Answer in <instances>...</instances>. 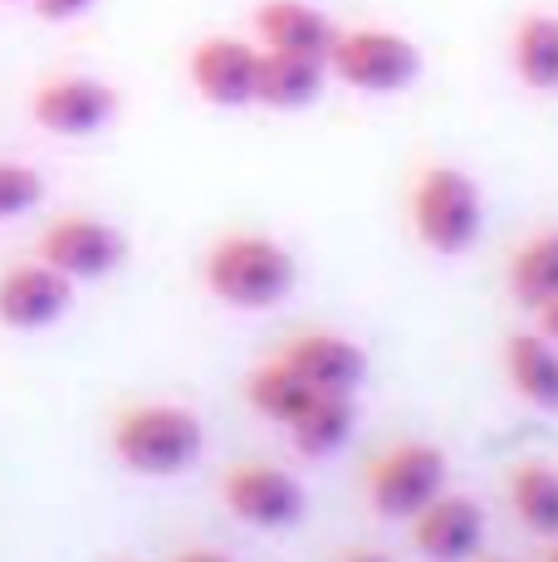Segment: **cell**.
<instances>
[{
    "label": "cell",
    "mask_w": 558,
    "mask_h": 562,
    "mask_svg": "<svg viewBox=\"0 0 558 562\" xmlns=\"http://www.w3.org/2000/svg\"><path fill=\"white\" fill-rule=\"evenodd\" d=\"M201 279H207V289L225 308L260 313L289 299V289L299 284V265L275 235L235 231L207 250Z\"/></svg>",
    "instance_id": "obj_1"
},
{
    "label": "cell",
    "mask_w": 558,
    "mask_h": 562,
    "mask_svg": "<svg viewBox=\"0 0 558 562\" xmlns=\"http://www.w3.org/2000/svg\"><path fill=\"white\" fill-rule=\"evenodd\" d=\"M109 440H113V456L133 474L167 480V474H181L201 460V450H207V426H201L197 411H187V406L147 402V406L118 411Z\"/></svg>",
    "instance_id": "obj_2"
},
{
    "label": "cell",
    "mask_w": 558,
    "mask_h": 562,
    "mask_svg": "<svg viewBox=\"0 0 558 562\" xmlns=\"http://www.w3.org/2000/svg\"><path fill=\"white\" fill-rule=\"evenodd\" d=\"M480 225H486V201L470 171L432 161L416 171L412 181V235L426 245L432 255L456 259L466 250H476Z\"/></svg>",
    "instance_id": "obj_3"
},
{
    "label": "cell",
    "mask_w": 558,
    "mask_h": 562,
    "mask_svg": "<svg viewBox=\"0 0 558 562\" xmlns=\"http://www.w3.org/2000/svg\"><path fill=\"white\" fill-rule=\"evenodd\" d=\"M324 64L338 83H348L358 93H402L422 74V49L406 35H397V30L358 25V30H338Z\"/></svg>",
    "instance_id": "obj_4"
},
{
    "label": "cell",
    "mask_w": 558,
    "mask_h": 562,
    "mask_svg": "<svg viewBox=\"0 0 558 562\" xmlns=\"http://www.w3.org/2000/svg\"><path fill=\"white\" fill-rule=\"evenodd\" d=\"M446 490V456L426 440L382 450L378 464L368 470V504L388 524H412L436 494Z\"/></svg>",
    "instance_id": "obj_5"
},
{
    "label": "cell",
    "mask_w": 558,
    "mask_h": 562,
    "mask_svg": "<svg viewBox=\"0 0 558 562\" xmlns=\"http://www.w3.org/2000/svg\"><path fill=\"white\" fill-rule=\"evenodd\" d=\"M30 117L55 137H93L118 117V89L93 74H49L30 93Z\"/></svg>",
    "instance_id": "obj_6"
},
{
    "label": "cell",
    "mask_w": 558,
    "mask_h": 562,
    "mask_svg": "<svg viewBox=\"0 0 558 562\" xmlns=\"http://www.w3.org/2000/svg\"><path fill=\"white\" fill-rule=\"evenodd\" d=\"M221 499L241 524L265 528V533H279V528H294L304 518V484L289 470L265 460H245L231 464L221 480Z\"/></svg>",
    "instance_id": "obj_7"
},
{
    "label": "cell",
    "mask_w": 558,
    "mask_h": 562,
    "mask_svg": "<svg viewBox=\"0 0 558 562\" xmlns=\"http://www.w3.org/2000/svg\"><path fill=\"white\" fill-rule=\"evenodd\" d=\"M127 255L123 231L99 215H59L40 231V259L49 269H59L69 284H83V279H109Z\"/></svg>",
    "instance_id": "obj_8"
},
{
    "label": "cell",
    "mask_w": 558,
    "mask_h": 562,
    "mask_svg": "<svg viewBox=\"0 0 558 562\" xmlns=\"http://www.w3.org/2000/svg\"><path fill=\"white\" fill-rule=\"evenodd\" d=\"M255 59L260 49L241 35H207L187 54V79L211 108H250L255 103Z\"/></svg>",
    "instance_id": "obj_9"
},
{
    "label": "cell",
    "mask_w": 558,
    "mask_h": 562,
    "mask_svg": "<svg viewBox=\"0 0 558 562\" xmlns=\"http://www.w3.org/2000/svg\"><path fill=\"white\" fill-rule=\"evenodd\" d=\"M74 284L45 259L0 269V323L15 333H45L69 313Z\"/></svg>",
    "instance_id": "obj_10"
},
{
    "label": "cell",
    "mask_w": 558,
    "mask_h": 562,
    "mask_svg": "<svg viewBox=\"0 0 558 562\" xmlns=\"http://www.w3.org/2000/svg\"><path fill=\"white\" fill-rule=\"evenodd\" d=\"M486 543V509L466 494H436L422 514L412 518V548L426 562H466Z\"/></svg>",
    "instance_id": "obj_11"
},
{
    "label": "cell",
    "mask_w": 558,
    "mask_h": 562,
    "mask_svg": "<svg viewBox=\"0 0 558 562\" xmlns=\"http://www.w3.org/2000/svg\"><path fill=\"white\" fill-rule=\"evenodd\" d=\"M279 358L294 367L314 392L353 396L362 382H368V352H362L353 338H338V333H299Z\"/></svg>",
    "instance_id": "obj_12"
},
{
    "label": "cell",
    "mask_w": 558,
    "mask_h": 562,
    "mask_svg": "<svg viewBox=\"0 0 558 562\" xmlns=\"http://www.w3.org/2000/svg\"><path fill=\"white\" fill-rule=\"evenodd\" d=\"M255 40L260 49H279V54H309V59H328L338 25L309 0H260L255 5Z\"/></svg>",
    "instance_id": "obj_13"
},
{
    "label": "cell",
    "mask_w": 558,
    "mask_h": 562,
    "mask_svg": "<svg viewBox=\"0 0 558 562\" xmlns=\"http://www.w3.org/2000/svg\"><path fill=\"white\" fill-rule=\"evenodd\" d=\"M324 83H328V64L309 59V54L260 49V59H255V103L275 108V113H299V108L319 103Z\"/></svg>",
    "instance_id": "obj_14"
},
{
    "label": "cell",
    "mask_w": 558,
    "mask_h": 562,
    "mask_svg": "<svg viewBox=\"0 0 558 562\" xmlns=\"http://www.w3.org/2000/svg\"><path fill=\"white\" fill-rule=\"evenodd\" d=\"M504 376L520 392V402L558 411V342L544 333H510L504 342Z\"/></svg>",
    "instance_id": "obj_15"
},
{
    "label": "cell",
    "mask_w": 558,
    "mask_h": 562,
    "mask_svg": "<svg viewBox=\"0 0 558 562\" xmlns=\"http://www.w3.org/2000/svg\"><path fill=\"white\" fill-rule=\"evenodd\" d=\"M353 426H358V411H353V396L343 392H314L309 396V406L299 411L294 420H289V440H294L299 456L309 460H324L334 456V450L348 446Z\"/></svg>",
    "instance_id": "obj_16"
},
{
    "label": "cell",
    "mask_w": 558,
    "mask_h": 562,
    "mask_svg": "<svg viewBox=\"0 0 558 562\" xmlns=\"http://www.w3.org/2000/svg\"><path fill=\"white\" fill-rule=\"evenodd\" d=\"M510 59H514V74H520L524 89L554 93L558 89V15L529 10V15L514 25Z\"/></svg>",
    "instance_id": "obj_17"
},
{
    "label": "cell",
    "mask_w": 558,
    "mask_h": 562,
    "mask_svg": "<svg viewBox=\"0 0 558 562\" xmlns=\"http://www.w3.org/2000/svg\"><path fill=\"white\" fill-rule=\"evenodd\" d=\"M309 396H314V386H309L284 358L260 362L250 372V382H245V402L260 411L265 420H275V426H289V420L309 406Z\"/></svg>",
    "instance_id": "obj_18"
},
{
    "label": "cell",
    "mask_w": 558,
    "mask_h": 562,
    "mask_svg": "<svg viewBox=\"0 0 558 562\" xmlns=\"http://www.w3.org/2000/svg\"><path fill=\"white\" fill-rule=\"evenodd\" d=\"M510 294L524 308H539L558 299V231H539L510 259Z\"/></svg>",
    "instance_id": "obj_19"
},
{
    "label": "cell",
    "mask_w": 558,
    "mask_h": 562,
    "mask_svg": "<svg viewBox=\"0 0 558 562\" xmlns=\"http://www.w3.org/2000/svg\"><path fill=\"white\" fill-rule=\"evenodd\" d=\"M510 504L529 533L558 538V470L554 464H520L510 474Z\"/></svg>",
    "instance_id": "obj_20"
},
{
    "label": "cell",
    "mask_w": 558,
    "mask_h": 562,
    "mask_svg": "<svg viewBox=\"0 0 558 562\" xmlns=\"http://www.w3.org/2000/svg\"><path fill=\"white\" fill-rule=\"evenodd\" d=\"M45 201V177L30 161L0 157V221H20Z\"/></svg>",
    "instance_id": "obj_21"
},
{
    "label": "cell",
    "mask_w": 558,
    "mask_h": 562,
    "mask_svg": "<svg viewBox=\"0 0 558 562\" xmlns=\"http://www.w3.org/2000/svg\"><path fill=\"white\" fill-rule=\"evenodd\" d=\"M35 5L40 20H49V25H64V20H79L83 10L93 5V0H30Z\"/></svg>",
    "instance_id": "obj_22"
},
{
    "label": "cell",
    "mask_w": 558,
    "mask_h": 562,
    "mask_svg": "<svg viewBox=\"0 0 558 562\" xmlns=\"http://www.w3.org/2000/svg\"><path fill=\"white\" fill-rule=\"evenodd\" d=\"M534 318H539V333H544V338L558 342V299H549V304L534 308Z\"/></svg>",
    "instance_id": "obj_23"
},
{
    "label": "cell",
    "mask_w": 558,
    "mask_h": 562,
    "mask_svg": "<svg viewBox=\"0 0 558 562\" xmlns=\"http://www.w3.org/2000/svg\"><path fill=\"white\" fill-rule=\"evenodd\" d=\"M171 562H235L231 553H216V548H187V553H177Z\"/></svg>",
    "instance_id": "obj_24"
},
{
    "label": "cell",
    "mask_w": 558,
    "mask_h": 562,
    "mask_svg": "<svg viewBox=\"0 0 558 562\" xmlns=\"http://www.w3.org/2000/svg\"><path fill=\"white\" fill-rule=\"evenodd\" d=\"M338 562H392L388 553H372V548H358V553H343Z\"/></svg>",
    "instance_id": "obj_25"
},
{
    "label": "cell",
    "mask_w": 558,
    "mask_h": 562,
    "mask_svg": "<svg viewBox=\"0 0 558 562\" xmlns=\"http://www.w3.org/2000/svg\"><path fill=\"white\" fill-rule=\"evenodd\" d=\"M544 562H558V538H554V548H549V553H544Z\"/></svg>",
    "instance_id": "obj_26"
},
{
    "label": "cell",
    "mask_w": 558,
    "mask_h": 562,
    "mask_svg": "<svg viewBox=\"0 0 558 562\" xmlns=\"http://www.w3.org/2000/svg\"><path fill=\"white\" fill-rule=\"evenodd\" d=\"M490 562H510V558H490Z\"/></svg>",
    "instance_id": "obj_27"
},
{
    "label": "cell",
    "mask_w": 558,
    "mask_h": 562,
    "mask_svg": "<svg viewBox=\"0 0 558 562\" xmlns=\"http://www.w3.org/2000/svg\"><path fill=\"white\" fill-rule=\"evenodd\" d=\"M0 5H15V0H0Z\"/></svg>",
    "instance_id": "obj_28"
}]
</instances>
